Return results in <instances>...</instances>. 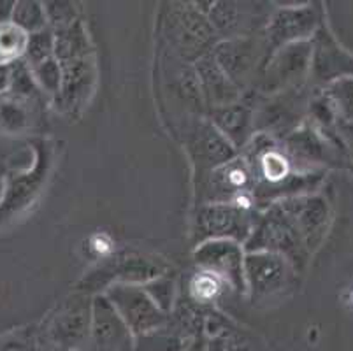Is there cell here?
<instances>
[{
  "mask_svg": "<svg viewBox=\"0 0 353 351\" xmlns=\"http://www.w3.org/2000/svg\"><path fill=\"white\" fill-rule=\"evenodd\" d=\"M185 351H208V336L206 332H201L190 341Z\"/></svg>",
  "mask_w": 353,
  "mask_h": 351,
  "instance_id": "cell-32",
  "label": "cell"
},
{
  "mask_svg": "<svg viewBox=\"0 0 353 351\" xmlns=\"http://www.w3.org/2000/svg\"><path fill=\"white\" fill-rule=\"evenodd\" d=\"M211 118V123L225 135L236 150L245 148L255 135V109L241 102V99L227 108L213 109Z\"/></svg>",
  "mask_w": 353,
  "mask_h": 351,
  "instance_id": "cell-17",
  "label": "cell"
},
{
  "mask_svg": "<svg viewBox=\"0 0 353 351\" xmlns=\"http://www.w3.org/2000/svg\"><path fill=\"white\" fill-rule=\"evenodd\" d=\"M188 153L194 162L197 179L237 159L234 144L211 121H199L192 128L188 134Z\"/></svg>",
  "mask_w": 353,
  "mask_h": 351,
  "instance_id": "cell-10",
  "label": "cell"
},
{
  "mask_svg": "<svg viewBox=\"0 0 353 351\" xmlns=\"http://www.w3.org/2000/svg\"><path fill=\"white\" fill-rule=\"evenodd\" d=\"M245 251H269L283 255L297 267L303 269L307 262L310 251L306 250L303 237L295 227L294 220L290 218L280 202L269 205L264 214H260L256 227L252 237L245 244Z\"/></svg>",
  "mask_w": 353,
  "mask_h": 351,
  "instance_id": "cell-2",
  "label": "cell"
},
{
  "mask_svg": "<svg viewBox=\"0 0 353 351\" xmlns=\"http://www.w3.org/2000/svg\"><path fill=\"white\" fill-rule=\"evenodd\" d=\"M223 288H229V286L216 276L204 272V270H197L190 283V295L197 304H210V302L216 301Z\"/></svg>",
  "mask_w": 353,
  "mask_h": 351,
  "instance_id": "cell-26",
  "label": "cell"
},
{
  "mask_svg": "<svg viewBox=\"0 0 353 351\" xmlns=\"http://www.w3.org/2000/svg\"><path fill=\"white\" fill-rule=\"evenodd\" d=\"M54 57V30L53 28H44V30L35 32L28 35L27 51H25L23 60L28 66H37L48 58Z\"/></svg>",
  "mask_w": 353,
  "mask_h": 351,
  "instance_id": "cell-25",
  "label": "cell"
},
{
  "mask_svg": "<svg viewBox=\"0 0 353 351\" xmlns=\"http://www.w3.org/2000/svg\"><path fill=\"white\" fill-rule=\"evenodd\" d=\"M195 72H197L199 85H201L202 99L206 101L211 111L227 108V106L234 104L241 99L237 86L221 70V67L214 60L213 53H208L199 58L195 62Z\"/></svg>",
  "mask_w": 353,
  "mask_h": 351,
  "instance_id": "cell-16",
  "label": "cell"
},
{
  "mask_svg": "<svg viewBox=\"0 0 353 351\" xmlns=\"http://www.w3.org/2000/svg\"><path fill=\"white\" fill-rule=\"evenodd\" d=\"M245 246L227 239L206 241L197 244L194 262L199 270L210 272L237 294H246Z\"/></svg>",
  "mask_w": 353,
  "mask_h": 351,
  "instance_id": "cell-8",
  "label": "cell"
},
{
  "mask_svg": "<svg viewBox=\"0 0 353 351\" xmlns=\"http://www.w3.org/2000/svg\"><path fill=\"white\" fill-rule=\"evenodd\" d=\"M0 351H44L41 346L37 328L30 330H16L0 337Z\"/></svg>",
  "mask_w": 353,
  "mask_h": 351,
  "instance_id": "cell-29",
  "label": "cell"
},
{
  "mask_svg": "<svg viewBox=\"0 0 353 351\" xmlns=\"http://www.w3.org/2000/svg\"><path fill=\"white\" fill-rule=\"evenodd\" d=\"M332 106L339 120L353 125V76H343L334 79L323 95Z\"/></svg>",
  "mask_w": 353,
  "mask_h": 351,
  "instance_id": "cell-21",
  "label": "cell"
},
{
  "mask_svg": "<svg viewBox=\"0 0 353 351\" xmlns=\"http://www.w3.org/2000/svg\"><path fill=\"white\" fill-rule=\"evenodd\" d=\"M48 27L54 32L70 27L78 21V8L72 2H44Z\"/></svg>",
  "mask_w": 353,
  "mask_h": 351,
  "instance_id": "cell-28",
  "label": "cell"
},
{
  "mask_svg": "<svg viewBox=\"0 0 353 351\" xmlns=\"http://www.w3.org/2000/svg\"><path fill=\"white\" fill-rule=\"evenodd\" d=\"M213 57L237 90L245 88L259 62V44L248 37L227 39L213 48Z\"/></svg>",
  "mask_w": 353,
  "mask_h": 351,
  "instance_id": "cell-15",
  "label": "cell"
},
{
  "mask_svg": "<svg viewBox=\"0 0 353 351\" xmlns=\"http://www.w3.org/2000/svg\"><path fill=\"white\" fill-rule=\"evenodd\" d=\"M299 270L287 257L269 251H250L245 257L246 294L253 302H271L295 286Z\"/></svg>",
  "mask_w": 353,
  "mask_h": 351,
  "instance_id": "cell-4",
  "label": "cell"
},
{
  "mask_svg": "<svg viewBox=\"0 0 353 351\" xmlns=\"http://www.w3.org/2000/svg\"><path fill=\"white\" fill-rule=\"evenodd\" d=\"M167 39L176 53L185 60H195L211 53L214 48L213 25L208 14L190 4L174 6L165 21Z\"/></svg>",
  "mask_w": 353,
  "mask_h": 351,
  "instance_id": "cell-6",
  "label": "cell"
},
{
  "mask_svg": "<svg viewBox=\"0 0 353 351\" xmlns=\"http://www.w3.org/2000/svg\"><path fill=\"white\" fill-rule=\"evenodd\" d=\"M12 23L23 32H27L28 35L48 28L44 4L43 2H35V0H18L14 6Z\"/></svg>",
  "mask_w": 353,
  "mask_h": 351,
  "instance_id": "cell-22",
  "label": "cell"
},
{
  "mask_svg": "<svg viewBox=\"0 0 353 351\" xmlns=\"http://www.w3.org/2000/svg\"><path fill=\"white\" fill-rule=\"evenodd\" d=\"M85 351H136V337L104 294L94 297L92 330Z\"/></svg>",
  "mask_w": 353,
  "mask_h": 351,
  "instance_id": "cell-11",
  "label": "cell"
},
{
  "mask_svg": "<svg viewBox=\"0 0 353 351\" xmlns=\"http://www.w3.org/2000/svg\"><path fill=\"white\" fill-rule=\"evenodd\" d=\"M194 337L171 317L165 327L136 337V351H185Z\"/></svg>",
  "mask_w": 353,
  "mask_h": 351,
  "instance_id": "cell-20",
  "label": "cell"
},
{
  "mask_svg": "<svg viewBox=\"0 0 353 351\" xmlns=\"http://www.w3.org/2000/svg\"><path fill=\"white\" fill-rule=\"evenodd\" d=\"M150 297L157 302L163 313L171 314L172 308H174V299H176V285L174 279L169 274H163L160 278L153 279V281L143 285Z\"/></svg>",
  "mask_w": 353,
  "mask_h": 351,
  "instance_id": "cell-27",
  "label": "cell"
},
{
  "mask_svg": "<svg viewBox=\"0 0 353 351\" xmlns=\"http://www.w3.org/2000/svg\"><path fill=\"white\" fill-rule=\"evenodd\" d=\"M313 46L310 43H295L276 50L269 60L265 77L262 81L264 93H283L299 88L311 66Z\"/></svg>",
  "mask_w": 353,
  "mask_h": 351,
  "instance_id": "cell-9",
  "label": "cell"
},
{
  "mask_svg": "<svg viewBox=\"0 0 353 351\" xmlns=\"http://www.w3.org/2000/svg\"><path fill=\"white\" fill-rule=\"evenodd\" d=\"M34 101L6 93L0 97V132L6 135H21L32 128Z\"/></svg>",
  "mask_w": 353,
  "mask_h": 351,
  "instance_id": "cell-19",
  "label": "cell"
},
{
  "mask_svg": "<svg viewBox=\"0 0 353 351\" xmlns=\"http://www.w3.org/2000/svg\"><path fill=\"white\" fill-rule=\"evenodd\" d=\"M167 274V263L157 257L141 253H121L105 260L97 270L90 272L81 283L79 292H95L105 286V290L117 283L125 285H146L160 276Z\"/></svg>",
  "mask_w": 353,
  "mask_h": 351,
  "instance_id": "cell-5",
  "label": "cell"
},
{
  "mask_svg": "<svg viewBox=\"0 0 353 351\" xmlns=\"http://www.w3.org/2000/svg\"><path fill=\"white\" fill-rule=\"evenodd\" d=\"M28 34L14 23L0 25V63H12L25 57Z\"/></svg>",
  "mask_w": 353,
  "mask_h": 351,
  "instance_id": "cell-23",
  "label": "cell"
},
{
  "mask_svg": "<svg viewBox=\"0 0 353 351\" xmlns=\"http://www.w3.org/2000/svg\"><path fill=\"white\" fill-rule=\"evenodd\" d=\"M104 295L134 337L152 334L169 323L171 314L163 313L143 285L117 283L109 286Z\"/></svg>",
  "mask_w": 353,
  "mask_h": 351,
  "instance_id": "cell-7",
  "label": "cell"
},
{
  "mask_svg": "<svg viewBox=\"0 0 353 351\" xmlns=\"http://www.w3.org/2000/svg\"><path fill=\"white\" fill-rule=\"evenodd\" d=\"M6 188H8V185H6V174H4V167H2V163H0V202H2V199H4Z\"/></svg>",
  "mask_w": 353,
  "mask_h": 351,
  "instance_id": "cell-33",
  "label": "cell"
},
{
  "mask_svg": "<svg viewBox=\"0 0 353 351\" xmlns=\"http://www.w3.org/2000/svg\"><path fill=\"white\" fill-rule=\"evenodd\" d=\"M278 202L294 220L310 255L319 250L330 223V208L325 199L320 195H301Z\"/></svg>",
  "mask_w": 353,
  "mask_h": 351,
  "instance_id": "cell-12",
  "label": "cell"
},
{
  "mask_svg": "<svg viewBox=\"0 0 353 351\" xmlns=\"http://www.w3.org/2000/svg\"><path fill=\"white\" fill-rule=\"evenodd\" d=\"M14 6L16 2H12V0H0V25L11 23Z\"/></svg>",
  "mask_w": 353,
  "mask_h": 351,
  "instance_id": "cell-31",
  "label": "cell"
},
{
  "mask_svg": "<svg viewBox=\"0 0 353 351\" xmlns=\"http://www.w3.org/2000/svg\"><path fill=\"white\" fill-rule=\"evenodd\" d=\"M11 88V63H0V97Z\"/></svg>",
  "mask_w": 353,
  "mask_h": 351,
  "instance_id": "cell-30",
  "label": "cell"
},
{
  "mask_svg": "<svg viewBox=\"0 0 353 351\" xmlns=\"http://www.w3.org/2000/svg\"><path fill=\"white\" fill-rule=\"evenodd\" d=\"M32 76H34L35 83L39 86L41 93L57 99L62 88V67L57 58H48L44 62L32 66Z\"/></svg>",
  "mask_w": 353,
  "mask_h": 351,
  "instance_id": "cell-24",
  "label": "cell"
},
{
  "mask_svg": "<svg viewBox=\"0 0 353 351\" xmlns=\"http://www.w3.org/2000/svg\"><path fill=\"white\" fill-rule=\"evenodd\" d=\"M320 23L319 12L311 6L281 8L269 18L265 27L268 48L280 50L295 43H307Z\"/></svg>",
  "mask_w": 353,
  "mask_h": 351,
  "instance_id": "cell-14",
  "label": "cell"
},
{
  "mask_svg": "<svg viewBox=\"0 0 353 351\" xmlns=\"http://www.w3.org/2000/svg\"><path fill=\"white\" fill-rule=\"evenodd\" d=\"M94 297L86 292L70 295L37 327L44 351H85L92 330Z\"/></svg>",
  "mask_w": 353,
  "mask_h": 351,
  "instance_id": "cell-1",
  "label": "cell"
},
{
  "mask_svg": "<svg viewBox=\"0 0 353 351\" xmlns=\"http://www.w3.org/2000/svg\"><path fill=\"white\" fill-rule=\"evenodd\" d=\"M260 214L253 208L221 202L199 205L194 218V237L199 244L206 241L227 239L245 246L252 237Z\"/></svg>",
  "mask_w": 353,
  "mask_h": 351,
  "instance_id": "cell-3",
  "label": "cell"
},
{
  "mask_svg": "<svg viewBox=\"0 0 353 351\" xmlns=\"http://www.w3.org/2000/svg\"><path fill=\"white\" fill-rule=\"evenodd\" d=\"M59 62L62 67V88L54 102L65 112L78 111L88 101L90 93L94 92L97 76L94 53L88 51L83 54H74Z\"/></svg>",
  "mask_w": 353,
  "mask_h": 351,
  "instance_id": "cell-13",
  "label": "cell"
},
{
  "mask_svg": "<svg viewBox=\"0 0 353 351\" xmlns=\"http://www.w3.org/2000/svg\"><path fill=\"white\" fill-rule=\"evenodd\" d=\"M210 23L213 25L216 34L225 35L229 39L246 37L248 28L253 27V18L246 8L236 2H216L211 4L208 12Z\"/></svg>",
  "mask_w": 353,
  "mask_h": 351,
  "instance_id": "cell-18",
  "label": "cell"
}]
</instances>
